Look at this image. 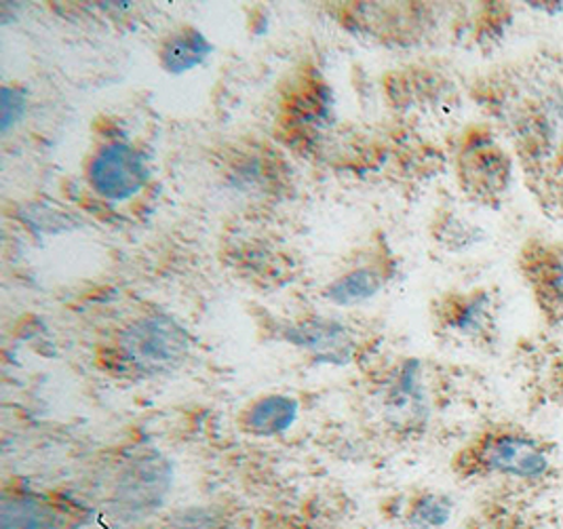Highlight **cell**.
<instances>
[{
    "label": "cell",
    "mask_w": 563,
    "mask_h": 529,
    "mask_svg": "<svg viewBox=\"0 0 563 529\" xmlns=\"http://www.w3.org/2000/svg\"><path fill=\"white\" fill-rule=\"evenodd\" d=\"M553 466V448L519 425L489 427L454 460L462 480H496L523 489L551 480Z\"/></svg>",
    "instance_id": "obj_1"
},
{
    "label": "cell",
    "mask_w": 563,
    "mask_h": 529,
    "mask_svg": "<svg viewBox=\"0 0 563 529\" xmlns=\"http://www.w3.org/2000/svg\"><path fill=\"white\" fill-rule=\"evenodd\" d=\"M190 335L169 315H148L119 335V359L137 376H163L188 359Z\"/></svg>",
    "instance_id": "obj_2"
},
{
    "label": "cell",
    "mask_w": 563,
    "mask_h": 529,
    "mask_svg": "<svg viewBox=\"0 0 563 529\" xmlns=\"http://www.w3.org/2000/svg\"><path fill=\"white\" fill-rule=\"evenodd\" d=\"M146 158L125 142L106 144L89 165V181L108 201L121 202L135 197L148 181Z\"/></svg>",
    "instance_id": "obj_3"
},
{
    "label": "cell",
    "mask_w": 563,
    "mask_h": 529,
    "mask_svg": "<svg viewBox=\"0 0 563 529\" xmlns=\"http://www.w3.org/2000/svg\"><path fill=\"white\" fill-rule=\"evenodd\" d=\"M172 485V466L165 458L151 454L140 458L119 481L117 503L131 519L144 517L156 506L163 505Z\"/></svg>",
    "instance_id": "obj_4"
},
{
    "label": "cell",
    "mask_w": 563,
    "mask_h": 529,
    "mask_svg": "<svg viewBox=\"0 0 563 529\" xmlns=\"http://www.w3.org/2000/svg\"><path fill=\"white\" fill-rule=\"evenodd\" d=\"M439 321L443 329L477 346H492L498 338V306L486 291H475L443 304Z\"/></svg>",
    "instance_id": "obj_5"
},
{
    "label": "cell",
    "mask_w": 563,
    "mask_h": 529,
    "mask_svg": "<svg viewBox=\"0 0 563 529\" xmlns=\"http://www.w3.org/2000/svg\"><path fill=\"white\" fill-rule=\"evenodd\" d=\"M523 277L544 321L558 326L563 321V252L532 253L523 260Z\"/></svg>",
    "instance_id": "obj_6"
},
{
    "label": "cell",
    "mask_w": 563,
    "mask_h": 529,
    "mask_svg": "<svg viewBox=\"0 0 563 529\" xmlns=\"http://www.w3.org/2000/svg\"><path fill=\"white\" fill-rule=\"evenodd\" d=\"M461 174L473 195L492 199L507 190L511 165L494 144H477L462 156Z\"/></svg>",
    "instance_id": "obj_7"
},
{
    "label": "cell",
    "mask_w": 563,
    "mask_h": 529,
    "mask_svg": "<svg viewBox=\"0 0 563 529\" xmlns=\"http://www.w3.org/2000/svg\"><path fill=\"white\" fill-rule=\"evenodd\" d=\"M285 340L298 349L317 354L321 361L346 363L353 354V338L344 326L333 321H302L285 331Z\"/></svg>",
    "instance_id": "obj_8"
},
{
    "label": "cell",
    "mask_w": 563,
    "mask_h": 529,
    "mask_svg": "<svg viewBox=\"0 0 563 529\" xmlns=\"http://www.w3.org/2000/svg\"><path fill=\"white\" fill-rule=\"evenodd\" d=\"M388 407L395 416L401 418L406 427H420L427 420L429 401L422 379V365L418 361H408L388 390Z\"/></svg>",
    "instance_id": "obj_9"
},
{
    "label": "cell",
    "mask_w": 563,
    "mask_h": 529,
    "mask_svg": "<svg viewBox=\"0 0 563 529\" xmlns=\"http://www.w3.org/2000/svg\"><path fill=\"white\" fill-rule=\"evenodd\" d=\"M211 43L199 30H184L169 38L161 51V64L172 75H184L201 66L211 55Z\"/></svg>",
    "instance_id": "obj_10"
},
{
    "label": "cell",
    "mask_w": 563,
    "mask_h": 529,
    "mask_svg": "<svg viewBox=\"0 0 563 529\" xmlns=\"http://www.w3.org/2000/svg\"><path fill=\"white\" fill-rule=\"evenodd\" d=\"M298 418V404L291 397L285 395H271L260 399L247 411V429L262 437H275L285 430L291 429V425Z\"/></svg>",
    "instance_id": "obj_11"
},
{
    "label": "cell",
    "mask_w": 563,
    "mask_h": 529,
    "mask_svg": "<svg viewBox=\"0 0 563 529\" xmlns=\"http://www.w3.org/2000/svg\"><path fill=\"white\" fill-rule=\"evenodd\" d=\"M0 529H57V513L43 498L18 496L2 503Z\"/></svg>",
    "instance_id": "obj_12"
},
{
    "label": "cell",
    "mask_w": 563,
    "mask_h": 529,
    "mask_svg": "<svg viewBox=\"0 0 563 529\" xmlns=\"http://www.w3.org/2000/svg\"><path fill=\"white\" fill-rule=\"evenodd\" d=\"M456 503L441 492H422L406 513L408 529H443L454 517Z\"/></svg>",
    "instance_id": "obj_13"
},
{
    "label": "cell",
    "mask_w": 563,
    "mask_h": 529,
    "mask_svg": "<svg viewBox=\"0 0 563 529\" xmlns=\"http://www.w3.org/2000/svg\"><path fill=\"white\" fill-rule=\"evenodd\" d=\"M383 287V277L372 268H357L344 277L333 280L325 298L338 306H355L372 300Z\"/></svg>",
    "instance_id": "obj_14"
},
{
    "label": "cell",
    "mask_w": 563,
    "mask_h": 529,
    "mask_svg": "<svg viewBox=\"0 0 563 529\" xmlns=\"http://www.w3.org/2000/svg\"><path fill=\"white\" fill-rule=\"evenodd\" d=\"M26 112V96L20 89L4 87L2 89V103H0V117H2V131L7 133L15 125L22 114Z\"/></svg>",
    "instance_id": "obj_15"
},
{
    "label": "cell",
    "mask_w": 563,
    "mask_h": 529,
    "mask_svg": "<svg viewBox=\"0 0 563 529\" xmlns=\"http://www.w3.org/2000/svg\"><path fill=\"white\" fill-rule=\"evenodd\" d=\"M176 529H220V524L211 515L199 510V513H184L176 521Z\"/></svg>",
    "instance_id": "obj_16"
},
{
    "label": "cell",
    "mask_w": 563,
    "mask_h": 529,
    "mask_svg": "<svg viewBox=\"0 0 563 529\" xmlns=\"http://www.w3.org/2000/svg\"><path fill=\"white\" fill-rule=\"evenodd\" d=\"M549 390L553 401L563 409V353L553 361L549 372Z\"/></svg>",
    "instance_id": "obj_17"
}]
</instances>
